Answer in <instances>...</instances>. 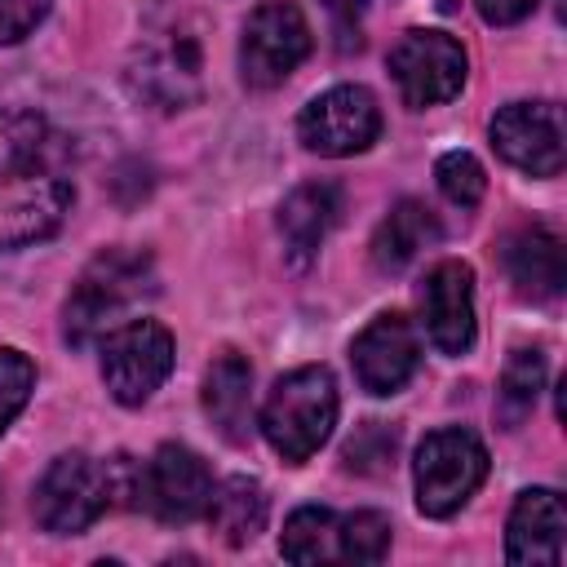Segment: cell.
I'll list each match as a JSON object with an SVG mask.
<instances>
[{"label":"cell","instance_id":"obj_1","mask_svg":"<svg viewBox=\"0 0 567 567\" xmlns=\"http://www.w3.org/2000/svg\"><path fill=\"white\" fill-rule=\"evenodd\" d=\"M75 204L71 137L35 111H0V252L49 239Z\"/></svg>","mask_w":567,"mask_h":567},{"label":"cell","instance_id":"obj_2","mask_svg":"<svg viewBox=\"0 0 567 567\" xmlns=\"http://www.w3.org/2000/svg\"><path fill=\"white\" fill-rule=\"evenodd\" d=\"M128 89L155 111H186L204 97V27L186 9H155L128 49Z\"/></svg>","mask_w":567,"mask_h":567},{"label":"cell","instance_id":"obj_3","mask_svg":"<svg viewBox=\"0 0 567 567\" xmlns=\"http://www.w3.org/2000/svg\"><path fill=\"white\" fill-rule=\"evenodd\" d=\"M159 292L155 261L146 248H102L75 279L66 306H62V332L71 346L106 341L115 328L137 319L142 306H151Z\"/></svg>","mask_w":567,"mask_h":567},{"label":"cell","instance_id":"obj_4","mask_svg":"<svg viewBox=\"0 0 567 567\" xmlns=\"http://www.w3.org/2000/svg\"><path fill=\"white\" fill-rule=\"evenodd\" d=\"M337 408H341V399H337L332 372H328L323 363H306V368L284 372V377L270 385L257 425H261L266 443H270L284 461L297 465V461L315 456V452L328 443V434H332V425H337Z\"/></svg>","mask_w":567,"mask_h":567},{"label":"cell","instance_id":"obj_5","mask_svg":"<svg viewBox=\"0 0 567 567\" xmlns=\"http://www.w3.org/2000/svg\"><path fill=\"white\" fill-rule=\"evenodd\" d=\"M487 478V447L474 430L443 425L430 430L412 461L416 509L430 518H452Z\"/></svg>","mask_w":567,"mask_h":567},{"label":"cell","instance_id":"obj_6","mask_svg":"<svg viewBox=\"0 0 567 567\" xmlns=\"http://www.w3.org/2000/svg\"><path fill=\"white\" fill-rule=\"evenodd\" d=\"M115 505V474L111 461H97L89 452H62L49 461V470L35 483V523L53 536H75L93 527Z\"/></svg>","mask_w":567,"mask_h":567},{"label":"cell","instance_id":"obj_7","mask_svg":"<svg viewBox=\"0 0 567 567\" xmlns=\"http://www.w3.org/2000/svg\"><path fill=\"white\" fill-rule=\"evenodd\" d=\"M310 53V22L292 0H266L239 35V75L248 89H279Z\"/></svg>","mask_w":567,"mask_h":567},{"label":"cell","instance_id":"obj_8","mask_svg":"<svg viewBox=\"0 0 567 567\" xmlns=\"http://www.w3.org/2000/svg\"><path fill=\"white\" fill-rule=\"evenodd\" d=\"M465 71H470V58H465L461 40L447 31H434V27H412L390 49V75L399 84V97L412 111L452 102L465 84Z\"/></svg>","mask_w":567,"mask_h":567},{"label":"cell","instance_id":"obj_9","mask_svg":"<svg viewBox=\"0 0 567 567\" xmlns=\"http://www.w3.org/2000/svg\"><path fill=\"white\" fill-rule=\"evenodd\" d=\"M173 332L155 319H128L102 341V381L115 403L142 408L173 372Z\"/></svg>","mask_w":567,"mask_h":567},{"label":"cell","instance_id":"obj_10","mask_svg":"<svg viewBox=\"0 0 567 567\" xmlns=\"http://www.w3.org/2000/svg\"><path fill=\"white\" fill-rule=\"evenodd\" d=\"M297 137L306 151L328 159L359 155L381 137V106L363 84H337L306 102L297 115Z\"/></svg>","mask_w":567,"mask_h":567},{"label":"cell","instance_id":"obj_11","mask_svg":"<svg viewBox=\"0 0 567 567\" xmlns=\"http://www.w3.org/2000/svg\"><path fill=\"white\" fill-rule=\"evenodd\" d=\"M208 492H213V474L204 456L182 443H159L151 461L137 465L133 505H142L159 523H190L204 514Z\"/></svg>","mask_w":567,"mask_h":567},{"label":"cell","instance_id":"obj_12","mask_svg":"<svg viewBox=\"0 0 567 567\" xmlns=\"http://www.w3.org/2000/svg\"><path fill=\"white\" fill-rule=\"evenodd\" d=\"M492 146L527 177L563 173V111L554 102H505L492 115Z\"/></svg>","mask_w":567,"mask_h":567},{"label":"cell","instance_id":"obj_13","mask_svg":"<svg viewBox=\"0 0 567 567\" xmlns=\"http://www.w3.org/2000/svg\"><path fill=\"white\" fill-rule=\"evenodd\" d=\"M350 363H354V377L368 394H377V399L399 394L421 363V337H416L412 319L399 310L368 319V328L350 346Z\"/></svg>","mask_w":567,"mask_h":567},{"label":"cell","instance_id":"obj_14","mask_svg":"<svg viewBox=\"0 0 567 567\" xmlns=\"http://www.w3.org/2000/svg\"><path fill=\"white\" fill-rule=\"evenodd\" d=\"M421 328L439 354H465L474 346V270L465 261H439L416 292Z\"/></svg>","mask_w":567,"mask_h":567},{"label":"cell","instance_id":"obj_15","mask_svg":"<svg viewBox=\"0 0 567 567\" xmlns=\"http://www.w3.org/2000/svg\"><path fill=\"white\" fill-rule=\"evenodd\" d=\"M563 532H567V509L554 487H527L518 492L509 523H505V558L518 567H558L563 563Z\"/></svg>","mask_w":567,"mask_h":567},{"label":"cell","instance_id":"obj_16","mask_svg":"<svg viewBox=\"0 0 567 567\" xmlns=\"http://www.w3.org/2000/svg\"><path fill=\"white\" fill-rule=\"evenodd\" d=\"M501 261L514 292L527 301H554L567 284V248H563V235L549 226H518L505 239Z\"/></svg>","mask_w":567,"mask_h":567},{"label":"cell","instance_id":"obj_17","mask_svg":"<svg viewBox=\"0 0 567 567\" xmlns=\"http://www.w3.org/2000/svg\"><path fill=\"white\" fill-rule=\"evenodd\" d=\"M204 412L226 443H248L252 416V363L239 350H221L204 372Z\"/></svg>","mask_w":567,"mask_h":567},{"label":"cell","instance_id":"obj_18","mask_svg":"<svg viewBox=\"0 0 567 567\" xmlns=\"http://www.w3.org/2000/svg\"><path fill=\"white\" fill-rule=\"evenodd\" d=\"M341 217V186L332 182H301L297 190H288V199L279 204V235L284 248L297 266H306L319 244L328 239V230Z\"/></svg>","mask_w":567,"mask_h":567},{"label":"cell","instance_id":"obj_19","mask_svg":"<svg viewBox=\"0 0 567 567\" xmlns=\"http://www.w3.org/2000/svg\"><path fill=\"white\" fill-rule=\"evenodd\" d=\"M208 527L217 532L221 545L230 549H244L252 545L261 532H266V514H270V501H266V487L248 474H230L221 483H213L208 492Z\"/></svg>","mask_w":567,"mask_h":567},{"label":"cell","instance_id":"obj_20","mask_svg":"<svg viewBox=\"0 0 567 567\" xmlns=\"http://www.w3.org/2000/svg\"><path fill=\"white\" fill-rule=\"evenodd\" d=\"M439 239H443V226H439L434 208L421 199H399L372 235V261H377V270L394 275V270L412 266L425 248H434Z\"/></svg>","mask_w":567,"mask_h":567},{"label":"cell","instance_id":"obj_21","mask_svg":"<svg viewBox=\"0 0 567 567\" xmlns=\"http://www.w3.org/2000/svg\"><path fill=\"white\" fill-rule=\"evenodd\" d=\"M341 518L328 505H301L288 514L284 536H279V554L297 567H319V563H341Z\"/></svg>","mask_w":567,"mask_h":567},{"label":"cell","instance_id":"obj_22","mask_svg":"<svg viewBox=\"0 0 567 567\" xmlns=\"http://www.w3.org/2000/svg\"><path fill=\"white\" fill-rule=\"evenodd\" d=\"M545 390V354L536 346H518L501 372V390H496V412L505 421V430H514L540 399Z\"/></svg>","mask_w":567,"mask_h":567},{"label":"cell","instance_id":"obj_23","mask_svg":"<svg viewBox=\"0 0 567 567\" xmlns=\"http://www.w3.org/2000/svg\"><path fill=\"white\" fill-rule=\"evenodd\" d=\"M341 563H381L390 549V518L377 509H354L341 518Z\"/></svg>","mask_w":567,"mask_h":567},{"label":"cell","instance_id":"obj_24","mask_svg":"<svg viewBox=\"0 0 567 567\" xmlns=\"http://www.w3.org/2000/svg\"><path fill=\"white\" fill-rule=\"evenodd\" d=\"M394 452H399V430L385 425V421H368L354 430V439L346 443L341 461L346 470H359V474H381L394 465Z\"/></svg>","mask_w":567,"mask_h":567},{"label":"cell","instance_id":"obj_25","mask_svg":"<svg viewBox=\"0 0 567 567\" xmlns=\"http://www.w3.org/2000/svg\"><path fill=\"white\" fill-rule=\"evenodd\" d=\"M434 182H439V190H443L452 204H461V208H474V204L483 199V190H487V173H483V164H478L470 151H447V155H439Z\"/></svg>","mask_w":567,"mask_h":567},{"label":"cell","instance_id":"obj_26","mask_svg":"<svg viewBox=\"0 0 567 567\" xmlns=\"http://www.w3.org/2000/svg\"><path fill=\"white\" fill-rule=\"evenodd\" d=\"M31 390H35V363H31L22 350L4 346V350H0V434H4V430L13 425V416L27 408Z\"/></svg>","mask_w":567,"mask_h":567},{"label":"cell","instance_id":"obj_27","mask_svg":"<svg viewBox=\"0 0 567 567\" xmlns=\"http://www.w3.org/2000/svg\"><path fill=\"white\" fill-rule=\"evenodd\" d=\"M49 13V0H0V44H18L40 27Z\"/></svg>","mask_w":567,"mask_h":567},{"label":"cell","instance_id":"obj_28","mask_svg":"<svg viewBox=\"0 0 567 567\" xmlns=\"http://www.w3.org/2000/svg\"><path fill=\"white\" fill-rule=\"evenodd\" d=\"M474 4H478L483 22H492V27H514V22H523L540 0H474Z\"/></svg>","mask_w":567,"mask_h":567},{"label":"cell","instance_id":"obj_29","mask_svg":"<svg viewBox=\"0 0 567 567\" xmlns=\"http://www.w3.org/2000/svg\"><path fill=\"white\" fill-rule=\"evenodd\" d=\"M323 4H328L341 22H350V18H359V13H363V4H368V0H323Z\"/></svg>","mask_w":567,"mask_h":567}]
</instances>
